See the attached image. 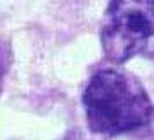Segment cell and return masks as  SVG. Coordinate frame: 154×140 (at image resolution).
<instances>
[{
    "instance_id": "3957f363",
    "label": "cell",
    "mask_w": 154,
    "mask_h": 140,
    "mask_svg": "<svg viewBox=\"0 0 154 140\" xmlns=\"http://www.w3.org/2000/svg\"><path fill=\"white\" fill-rule=\"evenodd\" d=\"M9 62H11V50L5 43H0V93L4 87V76L9 69Z\"/></svg>"
},
{
    "instance_id": "6da1fadb",
    "label": "cell",
    "mask_w": 154,
    "mask_h": 140,
    "mask_svg": "<svg viewBox=\"0 0 154 140\" xmlns=\"http://www.w3.org/2000/svg\"><path fill=\"white\" fill-rule=\"evenodd\" d=\"M82 104L88 128L106 137L135 132L154 114L151 97L140 80L114 68L99 69L90 78Z\"/></svg>"
},
{
    "instance_id": "7a4b0ae2",
    "label": "cell",
    "mask_w": 154,
    "mask_h": 140,
    "mask_svg": "<svg viewBox=\"0 0 154 140\" xmlns=\"http://www.w3.org/2000/svg\"><path fill=\"white\" fill-rule=\"evenodd\" d=\"M104 56L114 64L154 56V0H109L100 26Z\"/></svg>"
}]
</instances>
